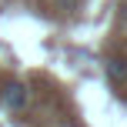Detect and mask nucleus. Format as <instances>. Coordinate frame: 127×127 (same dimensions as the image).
Masks as SVG:
<instances>
[{"instance_id": "obj_1", "label": "nucleus", "mask_w": 127, "mask_h": 127, "mask_svg": "<svg viewBox=\"0 0 127 127\" xmlns=\"http://www.w3.org/2000/svg\"><path fill=\"white\" fill-rule=\"evenodd\" d=\"M3 107L7 110H24L27 107V87H24V84L13 80V84L3 87Z\"/></svg>"}, {"instance_id": "obj_2", "label": "nucleus", "mask_w": 127, "mask_h": 127, "mask_svg": "<svg viewBox=\"0 0 127 127\" xmlns=\"http://www.w3.org/2000/svg\"><path fill=\"white\" fill-rule=\"evenodd\" d=\"M107 77H110V84H127V60L124 57H110L107 60Z\"/></svg>"}]
</instances>
